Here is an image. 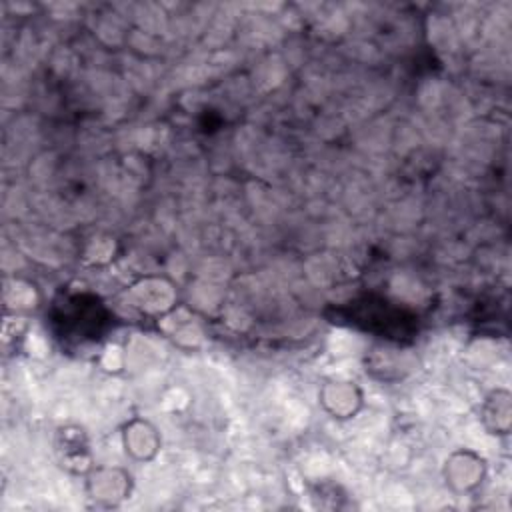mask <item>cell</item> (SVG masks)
I'll list each match as a JSON object with an SVG mask.
<instances>
[{
	"mask_svg": "<svg viewBox=\"0 0 512 512\" xmlns=\"http://www.w3.org/2000/svg\"><path fill=\"white\" fill-rule=\"evenodd\" d=\"M86 498L96 508H118L134 492V476L120 464H92L84 474Z\"/></svg>",
	"mask_w": 512,
	"mask_h": 512,
	"instance_id": "cell-2",
	"label": "cell"
},
{
	"mask_svg": "<svg viewBox=\"0 0 512 512\" xmlns=\"http://www.w3.org/2000/svg\"><path fill=\"white\" fill-rule=\"evenodd\" d=\"M488 478V460L474 448H454L442 464V480L456 496L476 492Z\"/></svg>",
	"mask_w": 512,
	"mask_h": 512,
	"instance_id": "cell-3",
	"label": "cell"
},
{
	"mask_svg": "<svg viewBox=\"0 0 512 512\" xmlns=\"http://www.w3.org/2000/svg\"><path fill=\"white\" fill-rule=\"evenodd\" d=\"M54 446H56L60 466L74 474L82 476L94 464L90 436H88L86 428L80 424L60 426L56 430Z\"/></svg>",
	"mask_w": 512,
	"mask_h": 512,
	"instance_id": "cell-6",
	"label": "cell"
},
{
	"mask_svg": "<svg viewBox=\"0 0 512 512\" xmlns=\"http://www.w3.org/2000/svg\"><path fill=\"white\" fill-rule=\"evenodd\" d=\"M480 424L496 438H508L512 432V392L506 386H496L486 392L480 404Z\"/></svg>",
	"mask_w": 512,
	"mask_h": 512,
	"instance_id": "cell-7",
	"label": "cell"
},
{
	"mask_svg": "<svg viewBox=\"0 0 512 512\" xmlns=\"http://www.w3.org/2000/svg\"><path fill=\"white\" fill-rule=\"evenodd\" d=\"M366 404L364 388L350 378H328L318 388V406L332 420H354Z\"/></svg>",
	"mask_w": 512,
	"mask_h": 512,
	"instance_id": "cell-4",
	"label": "cell"
},
{
	"mask_svg": "<svg viewBox=\"0 0 512 512\" xmlns=\"http://www.w3.org/2000/svg\"><path fill=\"white\" fill-rule=\"evenodd\" d=\"M124 300L142 316L162 320L178 308V284L166 274H144L124 290Z\"/></svg>",
	"mask_w": 512,
	"mask_h": 512,
	"instance_id": "cell-1",
	"label": "cell"
},
{
	"mask_svg": "<svg viewBox=\"0 0 512 512\" xmlns=\"http://www.w3.org/2000/svg\"><path fill=\"white\" fill-rule=\"evenodd\" d=\"M120 442L126 456L132 462H152L162 450V432L160 428L144 418V416H130L120 426Z\"/></svg>",
	"mask_w": 512,
	"mask_h": 512,
	"instance_id": "cell-5",
	"label": "cell"
}]
</instances>
